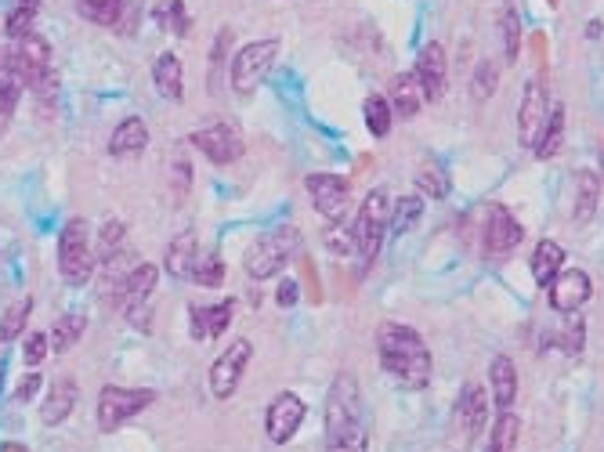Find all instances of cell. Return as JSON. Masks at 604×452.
<instances>
[{"label":"cell","instance_id":"1","mask_svg":"<svg viewBox=\"0 0 604 452\" xmlns=\"http://www.w3.org/2000/svg\"><path fill=\"white\" fill-rule=\"evenodd\" d=\"M377 358L387 380L402 391H420L431 384V351L413 326L402 322H380L377 330Z\"/></svg>","mask_w":604,"mask_h":452},{"label":"cell","instance_id":"2","mask_svg":"<svg viewBox=\"0 0 604 452\" xmlns=\"http://www.w3.org/2000/svg\"><path fill=\"white\" fill-rule=\"evenodd\" d=\"M326 452H369L359 380L351 373H337L326 395Z\"/></svg>","mask_w":604,"mask_h":452},{"label":"cell","instance_id":"3","mask_svg":"<svg viewBox=\"0 0 604 452\" xmlns=\"http://www.w3.org/2000/svg\"><path fill=\"white\" fill-rule=\"evenodd\" d=\"M0 73L33 87L37 95H55V73H51V44L37 33L19 37L11 48H0Z\"/></svg>","mask_w":604,"mask_h":452},{"label":"cell","instance_id":"4","mask_svg":"<svg viewBox=\"0 0 604 452\" xmlns=\"http://www.w3.org/2000/svg\"><path fill=\"white\" fill-rule=\"evenodd\" d=\"M301 243H304L301 228H293V225H279V228H272V232H265V236H257L254 246L246 250V261H243L246 275L257 279V283L275 279L293 257L301 254Z\"/></svg>","mask_w":604,"mask_h":452},{"label":"cell","instance_id":"5","mask_svg":"<svg viewBox=\"0 0 604 452\" xmlns=\"http://www.w3.org/2000/svg\"><path fill=\"white\" fill-rule=\"evenodd\" d=\"M489 391L482 384H467L456 398L453 409V434H449V449L453 452H471L482 442V431L489 427Z\"/></svg>","mask_w":604,"mask_h":452},{"label":"cell","instance_id":"6","mask_svg":"<svg viewBox=\"0 0 604 452\" xmlns=\"http://www.w3.org/2000/svg\"><path fill=\"white\" fill-rule=\"evenodd\" d=\"M387 221H391V199H387L384 189H373L366 199H362L359 217H355V228H348L351 246H355V254L366 261V268L377 261L380 246H384Z\"/></svg>","mask_w":604,"mask_h":452},{"label":"cell","instance_id":"7","mask_svg":"<svg viewBox=\"0 0 604 452\" xmlns=\"http://www.w3.org/2000/svg\"><path fill=\"white\" fill-rule=\"evenodd\" d=\"M95 250H91V228L84 217H73L58 236V272L69 286H84L95 272Z\"/></svg>","mask_w":604,"mask_h":452},{"label":"cell","instance_id":"8","mask_svg":"<svg viewBox=\"0 0 604 452\" xmlns=\"http://www.w3.org/2000/svg\"><path fill=\"white\" fill-rule=\"evenodd\" d=\"M152 402H156V391H149V387H102V395H98V431H120L127 420L145 413Z\"/></svg>","mask_w":604,"mask_h":452},{"label":"cell","instance_id":"9","mask_svg":"<svg viewBox=\"0 0 604 452\" xmlns=\"http://www.w3.org/2000/svg\"><path fill=\"white\" fill-rule=\"evenodd\" d=\"M279 58V40L268 37V40H254V44H246V48L236 51L232 58V87H236V95H254L261 80L268 76L272 62Z\"/></svg>","mask_w":604,"mask_h":452},{"label":"cell","instance_id":"10","mask_svg":"<svg viewBox=\"0 0 604 452\" xmlns=\"http://www.w3.org/2000/svg\"><path fill=\"white\" fill-rule=\"evenodd\" d=\"M250 358H254V344L246 337L232 340L218 358H214V366H210V395L218 398V402H228V398L239 391V380H243L246 366H250Z\"/></svg>","mask_w":604,"mask_h":452},{"label":"cell","instance_id":"11","mask_svg":"<svg viewBox=\"0 0 604 452\" xmlns=\"http://www.w3.org/2000/svg\"><path fill=\"white\" fill-rule=\"evenodd\" d=\"M304 189L312 196V207L319 210L330 225H340L351 210V181L337 178V174H308Z\"/></svg>","mask_w":604,"mask_h":452},{"label":"cell","instance_id":"12","mask_svg":"<svg viewBox=\"0 0 604 452\" xmlns=\"http://www.w3.org/2000/svg\"><path fill=\"white\" fill-rule=\"evenodd\" d=\"M521 239H525V228H521L518 217L510 214L507 207H500V203H492V207L485 210L482 254L492 257V261H496V257H507L518 250Z\"/></svg>","mask_w":604,"mask_h":452},{"label":"cell","instance_id":"13","mask_svg":"<svg viewBox=\"0 0 604 452\" xmlns=\"http://www.w3.org/2000/svg\"><path fill=\"white\" fill-rule=\"evenodd\" d=\"M189 145H192V149L203 152L210 163H218V167L236 163L239 156L246 152L243 134H239L236 127H228V123H210V127H203V131H192L189 134Z\"/></svg>","mask_w":604,"mask_h":452},{"label":"cell","instance_id":"14","mask_svg":"<svg viewBox=\"0 0 604 452\" xmlns=\"http://www.w3.org/2000/svg\"><path fill=\"white\" fill-rule=\"evenodd\" d=\"M413 80H416V87H420L424 102H442L445 87H449V58H445V48L438 40H431V44L420 48Z\"/></svg>","mask_w":604,"mask_h":452},{"label":"cell","instance_id":"15","mask_svg":"<svg viewBox=\"0 0 604 452\" xmlns=\"http://www.w3.org/2000/svg\"><path fill=\"white\" fill-rule=\"evenodd\" d=\"M304 416H308V405L301 402V395H293V391H279L272 398L265 413V431L275 445H286L293 442V434L301 431Z\"/></svg>","mask_w":604,"mask_h":452},{"label":"cell","instance_id":"16","mask_svg":"<svg viewBox=\"0 0 604 452\" xmlns=\"http://www.w3.org/2000/svg\"><path fill=\"white\" fill-rule=\"evenodd\" d=\"M550 308L561 311V315H576L590 297H594V283L583 268H561V272L550 279Z\"/></svg>","mask_w":604,"mask_h":452},{"label":"cell","instance_id":"17","mask_svg":"<svg viewBox=\"0 0 604 452\" xmlns=\"http://www.w3.org/2000/svg\"><path fill=\"white\" fill-rule=\"evenodd\" d=\"M550 113V102H547V87H543V80H529L525 84V95H521V109H518V142L529 145L536 142L539 127H543V120H547Z\"/></svg>","mask_w":604,"mask_h":452},{"label":"cell","instance_id":"18","mask_svg":"<svg viewBox=\"0 0 604 452\" xmlns=\"http://www.w3.org/2000/svg\"><path fill=\"white\" fill-rule=\"evenodd\" d=\"M232 319H236V301L232 297H225L221 304H210V308H192L189 311V333L192 340H218L221 333L232 326Z\"/></svg>","mask_w":604,"mask_h":452},{"label":"cell","instance_id":"19","mask_svg":"<svg viewBox=\"0 0 604 452\" xmlns=\"http://www.w3.org/2000/svg\"><path fill=\"white\" fill-rule=\"evenodd\" d=\"M134 257L138 254H131L127 246H120V250H113V254H105L102 257V275H98V283H102V301H109L113 304L116 301V293L123 290V283H127V275L134 272Z\"/></svg>","mask_w":604,"mask_h":452},{"label":"cell","instance_id":"20","mask_svg":"<svg viewBox=\"0 0 604 452\" xmlns=\"http://www.w3.org/2000/svg\"><path fill=\"white\" fill-rule=\"evenodd\" d=\"M489 377H492L489 402L496 405V413L514 409V402H518V369H514V362H510L507 355H496L489 366Z\"/></svg>","mask_w":604,"mask_h":452},{"label":"cell","instance_id":"21","mask_svg":"<svg viewBox=\"0 0 604 452\" xmlns=\"http://www.w3.org/2000/svg\"><path fill=\"white\" fill-rule=\"evenodd\" d=\"M156 279H160V268H156V264H134V272L127 275V283H123V290L116 293L113 304L120 311H131L134 304H145L152 297Z\"/></svg>","mask_w":604,"mask_h":452},{"label":"cell","instance_id":"22","mask_svg":"<svg viewBox=\"0 0 604 452\" xmlns=\"http://www.w3.org/2000/svg\"><path fill=\"white\" fill-rule=\"evenodd\" d=\"M145 145H149V127H145V120H138V116H127V120H123L120 127L113 131V138H109V156H116V160L142 156Z\"/></svg>","mask_w":604,"mask_h":452},{"label":"cell","instance_id":"23","mask_svg":"<svg viewBox=\"0 0 604 452\" xmlns=\"http://www.w3.org/2000/svg\"><path fill=\"white\" fill-rule=\"evenodd\" d=\"M565 116H568V109L561 102L550 105L547 120H543V127H539L536 142H532V152H536L539 160L557 156V149H561V142H565Z\"/></svg>","mask_w":604,"mask_h":452},{"label":"cell","instance_id":"24","mask_svg":"<svg viewBox=\"0 0 604 452\" xmlns=\"http://www.w3.org/2000/svg\"><path fill=\"white\" fill-rule=\"evenodd\" d=\"M152 84H156V91H160L163 98L181 102V95H185V76H181V62L174 51H163V55L152 62Z\"/></svg>","mask_w":604,"mask_h":452},{"label":"cell","instance_id":"25","mask_svg":"<svg viewBox=\"0 0 604 452\" xmlns=\"http://www.w3.org/2000/svg\"><path fill=\"white\" fill-rule=\"evenodd\" d=\"M76 395H80V387H76L69 377H58L48 391V402H44V409H40V420H44L48 427H58L69 413H73Z\"/></svg>","mask_w":604,"mask_h":452},{"label":"cell","instance_id":"26","mask_svg":"<svg viewBox=\"0 0 604 452\" xmlns=\"http://www.w3.org/2000/svg\"><path fill=\"white\" fill-rule=\"evenodd\" d=\"M196 257H199V239L192 228H185V232L174 236V243L167 246V275L170 279H189Z\"/></svg>","mask_w":604,"mask_h":452},{"label":"cell","instance_id":"27","mask_svg":"<svg viewBox=\"0 0 604 452\" xmlns=\"http://www.w3.org/2000/svg\"><path fill=\"white\" fill-rule=\"evenodd\" d=\"M387 105H391V113L402 116V120H413V116L420 113L424 95H420L413 73H398L395 80H391V98H387Z\"/></svg>","mask_w":604,"mask_h":452},{"label":"cell","instance_id":"28","mask_svg":"<svg viewBox=\"0 0 604 452\" xmlns=\"http://www.w3.org/2000/svg\"><path fill=\"white\" fill-rule=\"evenodd\" d=\"M576 221L579 225H590L601 207V174L597 170H579L576 178Z\"/></svg>","mask_w":604,"mask_h":452},{"label":"cell","instance_id":"29","mask_svg":"<svg viewBox=\"0 0 604 452\" xmlns=\"http://www.w3.org/2000/svg\"><path fill=\"white\" fill-rule=\"evenodd\" d=\"M565 268V250L554 243V239H539V246L532 250V279L539 286H550L557 272Z\"/></svg>","mask_w":604,"mask_h":452},{"label":"cell","instance_id":"30","mask_svg":"<svg viewBox=\"0 0 604 452\" xmlns=\"http://www.w3.org/2000/svg\"><path fill=\"white\" fill-rule=\"evenodd\" d=\"M87 330V319L80 315V311H66V315H58L55 326H51V351H58V355H66V351H73V344L80 337H84Z\"/></svg>","mask_w":604,"mask_h":452},{"label":"cell","instance_id":"31","mask_svg":"<svg viewBox=\"0 0 604 452\" xmlns=\"http://www.w3.org/2000/svg\"><path fill=\"white\" fill-rule=\"evenodd\" d=\"M518 438H521V420H518V413H514V409H507V413L496 416L485 452H514V449H518Z\"/></svg>","mask_w":604,"mask_h":452},{"label":"cell","instance_id":"32","mask_svg":"<svg viewBox=\"0 0 604 452\" xmlns=\"http://www.w3.org/2000/svg\"><path fill=\"white\" fill-rule=\"evenodd\" d=\"M424 217V199L420 196H402V199H391V221H387V232L395 236H406L409 228Z\"/></svg>","mask_w":604,"mask_h":452},{"label":"cell","instance_id":"33","mask_svg":"<svg viewBox=\"0 0 604 452\" xmlns=\"http://www.w3.org/2000/svg\"><path fill=\"white\" fill-rule=\"evenodd\" d=\"M362 120H366L373 138H387L391 123H395V113H391V105H387L384 95H369L366 102H362Z\"/></svg>","mask_w":604,"mask_h":452},{"label":"cell","instance_id":"34","mask_svg":"<svg viewBox=\"0 0 604 452\" xmlns=\"http://www.w3.org/2000/svg\"><path fill=\"white\" fill-rule=\"evenodd\" d=\"M37 11H40V0H15V8L8 11V22H4L8 37L19 40V37H26V33H33Z\"/></svg>","mask_w":604,"mask_h":452},{"label":"cell","instance_id":"35","mask_svg":"<svg viewBox=\"0 0 604 452\" xmlns=\"http://www.w3.org/2000/svg\"><path fill=\"white\" fill-rule=\"evenodd\" d=\"M192 283L203 286V290H214V286L225 283V261H221L218 254H203L196 257V264H192Z\"/></svg>","mask_w":604,"mask_h":452},{"label":"cell","instance_id":"36","mask_svg":"<svg viewBox=\"0 0 604 452\" xmlns=\"http://www.w3.org/2000/svg\"><path fill=\"white\" fill-rule=\"evenodd\" d=\"M120 8H123V0H76V11H80L87 22H95V26H105V29H113Z\"/></svg>","mask_w":604,"mask_h":452},{"label":"cell","instance_id":"37","mask_svg":"<svg viewBox=\"0 0 604 452\" xmlns=\"http://www.w3.org/2000/svg\"><path fill=\"white\" fill-rule=\"evenodd\" d=\"M416 185H420V189H424V196H431V199L449 196V178H445V170L438 167L435 160L420 163V170H416Z\"/></svg>","mask_w":604,"mask_h":452},{"label":"cell","instance_id":"38","mask_svg":"<svg viewBox=\"0 0 604 452\" xmlns=\"http://www.w3.org/2000/svg\"><path fill=\"white\" fill-rule=\"evenodd\" d=\"M29 311H33V297H22L19 304H11L4 311V319H0V340L8 344V340H19V333L26 330L29 322Z\"/></svg>","mask_w":604,"mask_h":452},{"label":"cell","instance_id":"39","mask_svg":"<svg viewBox=\"0 0 604 452\" xmlns=\"http://www.w3.org/2000/svg\"><path fill=\"white\" fill-rule=\"evenodd\" d=\"M19 98H22V84H19V80H11V76L0 73V138H4V131L11 127V120H15Z\"/></svg>","mask_w":604,"mask_h":452},{"label":"cell","instance_id":"40","mask_svg":"<svg viewBox=\"0 0 604 452\" xmlns=\"http://www.w3.org/2000/svg\"><path fill=\"white\" fill-rule=\"evenodd\" d=\"M496 84H500V69H496V62H492V58H482V62H478V69H474L471 98H474V102H485V98H492Z\"/></svg>","mask_w":604,"mask_h":452},{"label":"cell","instance_id":"41","mask_svg":"<svg viewBox=\"0 0 604 452\" xmlns=\"http://www.w3.org/2000/svg\"><path fill=\"white\" fill-rule=\"evenodd\" d=\"M156 22L167 26L174 37H189V15H185V4L181 0H167L156 8Z\"/></svg>","mask_w":604,"mask_h":452},{"label":"cell","instance_id":"42","mask_svg":"<svg viewBox=\"0 0 604 452\" xmlns=\"http://www.w3.org/2000/svg\"><path fill=\"white\" fill-rule=\"evenodd\" d=\"M500 33H503V55H507V62H514L521 51V19L514 8H503L500 15Z\"/></svg>","mask_w":604,"mask_h":452},{"label":"cell","instance_id":"43","mask_svg":"<svg viewBox=\"0 0 604 452\" xmlns=\"http://www.w3.org/2000/svg\"><path fill=\"white\" fill-rule=\"evenodd\" d=\"M170 178H174V196H185L192 189V163L185 160V152H174V170H170Z\"/></svg>","mask_w":604,"mask_h":452},{"label":"cell","instance_id":"44","mask_svg":"<svg viewBox=\"0 0 604 452\" xmlns=\"http://www.w3.org/2000/svg\"><path fill=\"white\" fill-rule=\"evenodd\" d=\"M123 239H127V225L123 221H109V225L102 228V236H98V250L105 254H113V250H120Z\"/></svg>","mask_w":604,"mask_h":452},{"label":"cell","instance_id":"45","mask_svg":"<svg viewBox=\"0 0 604 452\" xmlns=\"http://www.w3.org/2000/svg\"><path fill=\"white\" fill-rule=\"evenodd\" d=\"M48 348H51L48 333H29L26 344H22V355H26L29 366H37V362H44V358H48Z\"/></svg>","mask_w":604,"mask_h":452},{"label":"cell","instance_id":"46","mask_svg":"<svg viewBox=\"0 0 604 452\" xmlns=\"http://www.w3.org/2000/svg\"><path fill=\"white\" fill-rule=\"evenodd\" d=\"M322 243L330 246V250H337L340 257H348L351 250H355V246H351V232H348V228H340V225H330V228H326Z\"/></svg>","mask_w":604,"mask_h":452},{"label":"cell","instance_id":"47","mask_svg":"<svg viewBox=\"0 0 604 452\" xmlns=\"http://www.w3.org/2000/svg\"><path fill=\"white\" fill-rule=\"evenodd\" d=\"M134 29H138V4L123 0L120 15H116V22H113V33H120V37H131Z\"/></svg>","mask_w":604,"mask_h":452},{"label":"cell","instance_id":"48","mask_svg":"<svg viewBox=\"0 0 604 452\" xmlns=\"http://www.w3.org/2000/svg\"><path fill=\"white\" fill-rule=\"evenodd\" d=\"M40 387H44V377H40V373H29V377L22 380L19 387H15V402H19V405L33 402V398H37Z\"/></svg>","mask_w":604,"mask_h":452},{"label":"cell","instance_id":"49","mask_svg":"<svg viewBox=\"0 0 604 452\" xmlns=\"http://www.w3.org/2000/svg\"><path fill=\"white\" fill-rule=\"evenodd\" d=\"M297 297H301V290H297V283H293V279H283V283H279V290H275V304H283V308H293V304H297Z\"/></svg>","mask_w":604,"mask_h":452},{"label":"cell","instance_id":"50","mask_svg":"<svg viewBox=\"0 0 604 452\" xmlns=\"http://www.w3.org/2000/svg\"><path fill=\"white\" fill-rule=\"evenodd\" d=\"M586 37H590V40H601V19H590V22H586Z\"/></svg>","mask_w":604,"mask_h":452},{"label":"cell","instance_id":"51","mask_svg":"<svg viewBox=\"0 0 604 452\" xmlns=\"http://www.w3.org/2000/svg\"><path fill=\"white\" fill-rule=\"evenodd\" d=\"M0 452H29L26 445H19V442H4L0 445Z\"/></svg>","mask_w":604,"mask_h":452},{"label":"cell","instance_id":"52","mask_svg":"<svg viewBox=\"0 0 604 452\" xmlns=\"http://www.w3.org/2000/svg\"><path fill=\"white\" fill-rule=\"evenodd\" d=\"M0 380H4V373H0Z\"/></svg>","mask_w":604,"mask_h":452}]
</instances>
